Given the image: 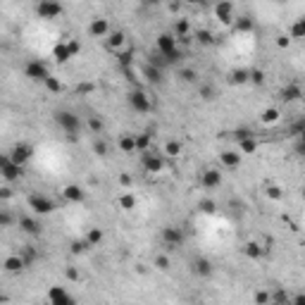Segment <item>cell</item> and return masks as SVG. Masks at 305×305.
Here are the masks:
<instances>
[{
	"label": "cell",
	"mask_w": 305,
	"mask_h": 305,
	"mask_svg": "<svg viewBox=\"0 0 305 305\" xmlns=\"http://www.w3.org/2000/svg\"><path fill=\"white\" fill-rule=\"evenodd\" d=\"M55 124L60 126L70 141H77L79 131H81V117H79L74 110H57L55 112Z\"/></svg>",
	"instance_id": "1"
},
{
	"label": "cell",
	"mask_w": 305,
	"mask_h": 305,
	"mask_svg": "<svg viewBox=\"0 0 305 305\" xmlns=\"http://www.w3.org/2000/svg\"><path fill=\"white\" fill-rule=\"evenodd\" d=\"M24 77L33 84H46V79L53 77V74H50V67L43 60H29L24 64Z\"/></svg>",
	"instance_id": "2"
},
{
	"label": "cell",
	"mask_w": 305,
	"mask_h": 305,
	"mask_svg": "<svg viewBox=\"0 0 305 305\" xmlns=\"http://www.w3.org/2000/svg\"><path fill=\"white\" fill-rule=\"evenodd\" d=\"M126 103H129V108H131L133 112H139V115H146V112H150V110H153V103H150L148 93H146V91H141V88H133V91H129V95H126Z\"/></svg>",
	"instance_id": "3"
},
{
	"label": "cell",
	"mask_w": 305,
	"mask_h": 305,
	"mask_svg": "<svg viewBox=\"0 0 305 305\" xmlns=\"http://www.w3.org/2000/svg\"><path fill=\"white\" fill-rule=\"evenodd\" d=\"M141 167H143V172H148V174H160L164 170V157L150 148L146 153H141Z\"/></svg>",
	"instance_id": "4"
},
{
	"label": "cell",
	"mask_w": 305,
	"mask_h": 305,
	"mask_svg": "<svg viewBox=\"0 0 305 305\" xmlns=\"http://www.w3.org/2000/svg\"><path fill=\"white\" fill-rule=\"evenodd\" d=\"M26 203H29V210H33V215H50V212H55V200L43 196V193H31Z\"/></svg>",
	"instance_id": "5"
},
{
	"label": "cell",
	"mask_w": 305,
	"mask_h": 305,
	"mask_svg": "<svg viewBox=\"0 0 305 305\" xmlns=\"http://www.w3.org/2000/svg\"><path fill=\"white\" fill-rule=\"evenodd\" d=\"M33 12H36L41 19H57V17L64 12V5L57 3V0H41L39 5L33 8Z\"/></svg>",
	"instance_id": "6"
},
{
	"label": "cell",
	"mask_w": 305,
	"mask_h": 305,
	"mask_svg": "<svg viewBox=\"0 0 305 305\" xmlns=\"http://www.w3.org/2000/svg\"><path fill=\"white\" fill-rule=\"evenodd\" d=\"M8 155H10V160H12L15 164L24 167V164L33 157V146H31V143H26V141H19V143H15V146L10 148Z\"/></svg>",
	"instance_id": "7"
},
{
	"label": "cell",
	"mask_w": 305,
	"mask_h": 305,
	"mask_svg": "<svg viewBox=\"0 0 305 305\" xmlns=\"http://www.w3.org/2000/svg\"><path fill=\"white\" fill-rule=\"evenodd\" d=\"M184 231H181L179 227H164L162 229V243L167 251H177V248H181L184 246Z\"/></svg>",
	"instance_id": "8"
},
{
	"label": "cell",
	"mask_w": 305,
	"mask_h": 305,
	"mask_svg": "<svg viewBox=\"0 0 305 305\" xmlns=\"http://www.w3.org/2000/svg\"><path fill=\"white\" fill-rule=\"evenodd\" d=\"M191 272L200 277V279H210L212 274H215V265H212L210 258H205V255H196V258L191 260Z\"/></svg>",
	"instance_id": "9"
},
{
	"label": "cell",
	"mask_w": 305,
	"mask_h": 305,
	"mask_svg": "<svg viewBox=\"0 0 305 305\" xmlns=\"http://www.w3.org/2000/svg\"><path fill=\"white\" fill-rule=\"evenodd\" d=\"M48 300H50V305H79L77 298L72 296L64 286H50V291H48Z\"/></svg>",
	"instance_id": "10"
},
{
	"label": "cell",
	"mask_w": 305,
	"mask_h": 305,
	"mask_svg": "<svg viewBox=\"0 0 305 305\" xmlns=\"http://www.w3.org/2000/svg\"><path fill=\"white\" fill-rule=\"evenodd\" d=\"M234 3H229V0H222V3H217L215 8H212V12H215V19H219L222 24H234L236 15H234Z\"/></svg>",
	"instance_id": "11"
},
{
	"label": "cell",
	"mask_w": 305,
	"mask_h": 305,
	"mask_svg": "<svg viewBox=\"0 0 305 305\" xmlns=\"http://www.w3.org/2000/svg\"><path fill=\"white\" fill-rule=\"evenodd\" d=\"M17 224H19V229H22L24 234H29V236H41V231H43L39 217H31V215L19 217V219H17Z\"/></svg>",
	"instance_id": "12"
},
{
	"label": "cell",
	"mask_w": 305,
	"mask_h": 305,
	"mask_svg": "<svg viewBox=\"0 0 305 305\" xmlns=\"http://www.w3.org/2000/svg\"><path fill=\"white\" fill-rule=\"evenodd\" d=\"M110 31H112V26H110V22L105 17H95L93 22L88 24V33L95 36V39H108Z\"/></svg>",
	"instance_id": "13"
},
{
	"label": "cell",
	"mask_w": 305,
	"mask_h": 305,
	"mask_svg": "<svg viewBox=\"0 0 305 305\" xmlns=\"http://www.w3.org/2000/svg\"><path fill=\"white\" fill-rule=\"evenodd\" d=\"M62 198L67 203H84L86 200V191L84 186H79V184H67L62 188Z\"/></svg>",
	"instance_id": "14"
},
{
	"label": "cell",
	"mask_w": 305,
	"mask_h": 305,
	"mask_svg": "<svg viewBox=\"0 0 305 305\" xmlns=\"http://www.w3.org/2000/svg\"><path fill=\"white\" fill-rule=\"evenodd\" d=\"M105 46H108V50H112V53H119V50H124V46H126V33L119 31V29H112V31L108 33V39H105Z\"/></svg>",
	"instance_id": "15"
},
{
	"label": "cell",
	"mask_w": 305,
	"mask_h": 305,
	"mask_svg": "<svg viewBox=\"0 0 305 305\" xmlns=\"http://www.w3.org/2000/svg\"><path fill=\"white\" fill-rule=\"evenodd\" d=\"M0 177L8 181V184H12V181H19L24 177V167H19V164H15L12 160H10L8 164H3V167H0Z\"/></svg>",
	"instance_id": "16"
},
{
	"label": "cell",
	"mask_w": 305,
	"mask_h": 305,
	"mask_svg": "<svg viewBox=\"0 0 305 305\" xmlns=\"http://www.w3.org/2000/svg\"><path fill=\"white\" fill-rule=\"evenodd\" d=\"M200 184H203V188H208V191H215V188L222 186V172H219V170H205V172L200 174Z\"/></svg>",
	"instance_id": "17"
},
{
	"label": "cell",
	"mask_w": 305,
	"mask_h": 305,
	"mask_svg": "<svg viewBox=\"0 0 305 305\" xmlns=\"http://www.w3.org/2000/svg\"><path fill=\"white\" fill-rule=\"evenodd\" d=\"M177 41H191V19H177L170 31Z\"/></svg>",
	"instance_id": "18"
},
{
	"label": "cell",
	"mask_w": 305,
	"mask_h": 305,
	"mask_svg": "<svg viewBox=\"0 0 305 305\" xmlns=\"http://www.w3.org/2000/svg\"><path fill=\"white\" fill-rule=\"evenodd\" d=\"M24 267H26V262H24L22 255H8V258L3 260V269L8 274H19L24 272Z\"/></svg>",
	"instance_id": "19"
},
{
	"label": "cell",
	"mask_w": 305,
	"mask_h": 305,
	"mask_svg": "<svg viewBox=\"0 0 305 305\" xmlns=\"http://www.w3.org/2000/svg\"><path fill=\"white\" fill-rule=\"evenodd\" d=\"M219 162H222V167H227L229 172H231V170H239V167H241V153L224 150V153H219Z\"/></svg>",
	"instance_id": "20"
},
{
	"label": "cell",
	"mask_w": 305,
	"mask_h": 305,
	"mask_svg": "<svg viewBox=\"0 0 305 305\" xmlns=\"http://www.w3.org/2000/svg\"><path fill=\"white\" fill-rule=\"evenodd\" d=\"M133 60H136V50H133V48H124V50H119L117 53V62L124 72L133 70Z\"/></svg>",
	"instance_id": "21"
},
{
	"label": "cell",
	"mask_w": 305,
	"mask_h": 305,
	"mask_svg": "<svg viewBox=\"0 0 305 305\" xmlns=\"http://www.w3.org/2000/svg\"><path fill=\"white\" fill-rule=\"evenodd\" d=\"M143 77H146V81L148 84H153V86H157V84H162L164 77H162V70H157V67H153V64H143Z\"/></svg>",
	"instance_id": "22"
},
{
	"label": "cell",
	"mask_w": 305,
	"mask_h": 305,
	"mask_svg": "<svg viewBox=\"0 0 305 305\" xmlns=\"http://www.w3.org/2000/svg\"><path fill=\"white\" fill-rule=\"evenodd\" d=\"M234 29L239 33H253V31H255V19L248 17V15L236 17V19H234Z\"/></svg>",
	"instance_id": "23"
},
{
	"label": "cell",
	"mask_w": 305,
	"mask_h": 305,
	"mask_svg": "<svg viewBox=\"0 0 305 305\" xmlns=\"http://www.w3.org/2000/svg\"><path fill=\"white\" fill-rule=\"evenodd\" d=\"M133 143H136V153H146L153 148V136L148 131L146 133H133Z\"/></svg>",
	"instance_id": "24"
},
{
	"label": "cell",
	"mask_w": 305,
	"mask_h": 305,
	"mask_svg": "<svg viewBox=\"0 0 305 305\" xmlns=\"http://www.w3.org/2000/svg\"><path fill=\"white\" fill-rule=\"evenodd\" d=\"M265 248L260 246L258 241H248V243H243V255H248V258H253V260H260L262 255H265Z\"/></svg>",
	"instance_id": "25"
},
{
	"label": "cell",
	"mask_w": 305,
	"mask_h": 305,
	"mask_svg": "<svg viewBox=\"0 0 305 305\" xmlns=\"http://www.w3.org/2000/svg\"><path fill=\"white\" fill-rule=\"evenodd\" d=\"M53 57L57 60V64H67V62L72 60V55H70V50H67V43H64V41L55 43V48H53Z\"/></svg>",
	"instance_id": "26"
},
{
	"label": "cell",
	"mask_w": 305,
	"mask_h": 305,
	"mask_svg": "<svg viewBox=\"0 0 305 305\" xmlns=\"http://www.w3.org/2000/svg\"><path fill=\"white\" fill-rule=\"evenodd\" d=\"M300 95H303V88L298 86V84H289V86L282 91L284 103H296V100H300Z\"/></svg>",
	"instance_id": "27"
},
{
	"label": "cell",
	"mask_w": 305,
	"mask_h": 305,
	"mask_svg": "<svg viewBox=\"0 0 305 305\" xmlns=\"http://www.w3.org/2000/svg\"><path fill=\"white\" fill-rule=\"evenodd\" d=\"M117 146H119V150L122 153H126V155H131V153H136V143H133V133H122L119 136V141H117Z\"/></svg>",
	"instance_id": "28"
},
{
	"label": "cell",
	"mask_w": 305,
	"mask_h": 305,
	"mask_svg": "<svg viewBox=\"0 0 305 305\" xmlns=\"http://www.w3.org/2000/svg\"><path fill=\"white\" fill-rule=\"evenodd\" d=\"M229 81L234 84V86H243V84H248V67H239L229 74Z\"/></svg>",
	"instance_id": "29"
},
{
	"label": "cell",
	"mask_w": 305,
	"mask_h": 305,
	"mask_svg": "<svg viewBox=\"0 0 305 305\" xmlns=\"http://www.w3.org/2000/svg\"><path fill=\"white\" fill-rule=\"evenodd\" d=\"M289 39H293V41H300L305 36V19H296V22L291 24V29H289V33H286Z\"/></svg>",
	"instance_id": "30"
},
{
	"label": "cell",
	"mask_w": 305,
	"mask_h": 305,
	"mask_svg": "<svg viewBox=\"0 0 305 305\" xmlns=\"http://www.w3.org/2000/svg\"><path fill=\"white\" fill-rule=\"evenodd\" d=\"M260 119H262V124H277V122L282 119V112L277 108H267V110H262Z\"/></svg>",
	"instance_id": "31"
},
{
	"label": "cell",
	"mask_w": 305,
	"mask_h": 305,
	"mask_svg": "<svg viewBox=\"0 0 305 305\" xmlns=\"http://www.w3.org/2000/svg\"><path fill=\"white\" fill-rule=\"evenodd\" d=\"M84 239H86V243L91 246V248H95V246H100V243H103V229H100V227L88 229Z\"/></svg>",
	"instance_id": "32"
},
{
	"label": "cell",
	"mask_w": 305,
	"mask_h": 305,
	"mask_svg": "<svg viewBox=\"0 0 305 305\" xmlns=\"http://www.w3.org/2000/svg\"><path fill=\"white\" fill-rule=\"evenodd\" d=\"M198 70H193V67H184V70H179V79L184 81V84H196L198 81Z\"/></svg>",
	"instance_id": "33"
},
{
	"label": "cell",
	"mask_w": 305,
	"mask_h": 305,
	"mask_svg": "<svg viewBox=\"0 0 305 305\" xmlns=\"http://www.w3.org/2000/svg\"><path fill=\"white\" fill-rule=\"evenodd\" d=\"M70 251H72V255H84V253L91 251V246L86 243V239H77V241H72Z\"/></svg>",
	"instance_id": "34"
},
{
	"label": "cell",
	"mask_w": 305,
	"mask_h": 305,
	"mask_svg": "<svg viewBox=\"0 0 305 305\" xmlns=\"http://www.w3.org/2000/svg\"><path fill=\"white\" fill-rule=\"evenodd\" d=\"M198 95H200V100H215V98H217V88L212 86V84H203V86H200V91H198Z\"/></svg>",
	"instance_id": "35"
},
{
	"label": "cell",
	"mask_w": 305,
	"mask_h": 305,
	"mask_svg": "<svg viewBox=\"0 0 305 305\" xmlns=\"http://www.w3.org/2000/svg\"><path fill=\"white\" fill-rule=\"evenodd\" d=\"M198 210L203 212V215H215L217 212V203L212 198H203V200H198Z\"/></svg>",
	"instance_id": "36"
},
{
	"label": "cell",
	"mask_w": 305,
	"mask_h": 305,
	"mask_svg": "<svg viewBox=\"0 0 305 305\" xmlns=\"http://www.w3.org/2000/svg\"><path fill=\"white\" fill-rule=\"evenodd\" d=\"M248 84L262 86V84H265V72L258 70V67H253V70H248Z\"/></svg>",
	"instance_id": "37"
},
{
	"label": "cell",
	"mask_w": 305,
	"mask_h": 305,
	"mask_svg": "<svg viewBox=\"0 0 305 305\" xmlns=\"http://www.w3.org/2000/svg\"><path fill=\"white\" fill-rule=\"evenodd\" d=\"M239 148H241V153H248V155H253V153H258V139L253 136V139L239 141Z\"/></svg>",
	"instance_id": "38"
},
{
	"label": "cell",
	"mask_w": 305,
	"mask_h": 305,
	"mask_svg": "<svg viewBox=\"0 0 305 305\" xmlns=\"http://www.w3.org/2000/svg\"><path fill=\"white\" fill-rule=\"evenodd\" d=\"M153 265H155L157 269H160V272H170V269H172V260H170V255L160 253V255L155 258V262H153Z\"/></svg>",
	"instance_id": "39"
},
{
	"label": "cell",
	"mask_w": 305,
	"mask_h": 305,
	"mask_svg": "<svg viewBox=\"0 0 305 305\" xmlns=\"http://www.w3.org/2000/svg\"><path fill=\"white\" fill-rule=\"evenodd\" d=\"M164 153L170 157H177V155H181V143L177 141V139H170V141L164 143Z\"/></svg>",
	"instance_id": "40"
},
{
	"label": "cell",
	"mask_w": 305,
	"mask_h": 305,
	"mask_svg": "<svg viewBox=\"0 0 305 305\" xmlns=\"http://www.w3.org/2000/svg\"><path fill=\"white\" fill-rule=\"evenodd\" d=\"M119 208L122 210H133L136 208V196L133 193H122L119 196Z\"/></svg>",
	"instance_id": "41"
},
{
	"label": "cell",
	"mask_w": 305,
	"mask_h": 305,
	"mask_svg": "<svg viewBox=\"0 0 305 305\" xmlns=\"http://www.w3.org/2000/svg\"><path fill=\"white\" fill-rule=\"evenodd\" d=\"M43 86H46L48 93H60V91H62V81H60L57 77H48Z\"/></svg>",
	"instance_id": "42"
},
{
	"label": "cell",
	"mask_w": 305,
	"mask_h": 305,
	"mask_svg": "<svg viewBox=\"0 0 305 305\" xmlns=\"http://www.w3.org/2000/svg\"><path fill=\"white\" fill-rule=\"evenodd\" d=\"M193 39H196L200 46H210L212 41H215V36H212V31H208V29H200V31L193 33Z\"/></svg>",
	"instance_id": "43"
},
{
	"label": "cell",
	"mask_w": 305,
	"mask_h": 305,
	"mask_svg": "<svg viewBox=\"0 0 305 305\" xmlns=\"http://www.w3.org/2000/svg\"><path fill=\"white\" fill-rule=\"evenodd\" d=\"M289 133H291V136H296V139H303V133H305V122H303V119L293 122V124L289 126Z\"/></svg>",
	"instance_id": "44"
},
{
	"label": "cell",
	"mask_w": 305,
	"mask_h": 305,
	"mask_svg": "<svg viewBox=\"0 0 305 305\" xmlns=\"http://www.w3.org/2000/svg\"><path fill=\"white\" fill-rule=\"evenodd\" d=\"M15 224V217L10 210H0V229H8Z\"/></svg>",
	"instance_id": "45"
},
{
	"label": "cell",
	"mask_w": 305,
	"mask_h": 305,
	"mask_svg": "<svg viewBox=\"0 0 305 305\" xmlns=\"http://www.w3.org/2000/svg\"><path fill=\"white\" fill-rule=\"evenodd\" d=\"M253 300H255V305H269V291H267V289L255 291Z\"/></svg>",
	"instance_id": "46"
},
{
	"label": "cell",
	"mask_w": 305,
	"mask_h": 305,
	"mask_svg": "<svg viewBox=\"0 0 305 305\" xmlns=\"http://www.w3.org/2000/svg\"><path fill=\"white\" fill-rule=\"evenodd\" d=\"M234 139L236 141H246V139H253V129H248V126H239L234 131Z\"/></svg>",
	"instance_id": "47"
},
{
	"label": "cell",
	"mask_w": 305,
	"mask_h": 305,
	"mask_svg": "<svg viewBox=\"0 0 305 305\" xmlns=\"http://www.w3.org/2000/svg\"><path fill=\"white\" fill-rule=\"evenodd\" d=\"M88 129L93 133H103V129H105V124H103L100 117H88Z\"/></svg>",
	"instance_id": "48"
},
{
	"label": "cell",
	"mask_w": 305,
	"mask_h": 305,
	"mask_svg": "<svg viewBox=\"0 0 305 305\" xmlns=\"http://www.w3.org/2000/svg\"><path fill=\"white\" fill-rule=\"evenodd\" d=\"M67 43V50H70V55L72 57H77L79 53H81V41H77V39H70V41H64Z\"/></svg>",
	"instance_id": "49"
},
{
	"label": "cell",
	"mask_w": 305,
	"mask_h": 305,
	"mask_svg": "<svg viewBox=\"0 0 305 305\" xmlns=\"http://www.w3.org/2000/svg\"><path fill=\"white\" fill-rule=\"evenodd\" d=\"M19 255L24 258V262H26V265H31L33 260H36V251H33L31 246H26V248H24V253H19Z\"/></svg>",
	"instance_id": "50"
},
{
	"label": "cell",
	"mask_w": 305,
	"mask_h": 305,
	"mask_svg": "<svg viewBox=\"0 0 305 305\" xmlns=\"http://www.w3.org/2000/svg\"><path fill=\"white\" fill-rule=\"evenodd\" d=\"M265 193H267V198H272V200H282V188L279 186H267Z\"/></svg>",
	"instance_id": "51"
},
{
	"label": "cell",
	"mask_w": 305,
	"mask_h": 305,
	"mask_svg": "<svg viewBox=\"0 0 305 305\" xmlns=\"http://www.w3.org/2000/svg\"><path fill=\"white\" fill-rule=\"evenodd\" d=\"M93 153L95 155H100V157H105L108 155V146H105L103 141H93Z\"/></svg>",
	"instance_id": "52"
},
{
	"label": "cell",
	"mask_w": 305,
	"mask_h": 305,
	"mask_svg": "<svg viewBox=\"0 0 305 305\" xmlns=\"http://www.w3.org/2000/svg\"><path fill=\"white\" fill-rule=\"evenodd\" d=\"M95 91V84H81V86L77 88V95H88Z\"/></svg>",
	"instance_id": "53"
},
{
	"label": "cell",
	"mask_w": 305,
	"mask_h": 305,
	"mask_svg": "<svg viewBox=\"0 0 305 305\" xmlns=\"http://www.w3.org/2000/svg\"><path fill=\"white\" fill-rule=\"evenodd\" d=\"M67 279H70V282H79V279H81V274H79V269H74V267H70V269H67Z\"/></svg>",
	"instance_id": "54"
},
{
	"label": "cell",
	"mask_w": 305,
	"mask_h": 305,
	"mask_svg": "<svg viewBox=\"0 0 305 305\" xmlns=\"http://www.w3.org/2000/svg\"><path fill=\"white\" fill-rule=\"evenodd\" d=\"M8 198H12V188L3 186V188H0V200H8Z\"/></svg>",
	"instance_id": "55"
},
{
	"label": "cell",
	"mask_w": 305,
	"mask_h": 305,
	"mask_svg": "<svg viewBox=\"0 0 305 305\" xmlns=\"http://www.w3.org/2000/svg\"><path fill=\"white\" fill-rule=\"evenodd\" d=\"M289 305H305V296H303V293H296V296L291 298Z\"/></svg>",
	"instance_id": "56"
},
{
	"label": "cell",
	"mask_w": 305,
	"mask_h": 305,
	"mask_svg": "<svg viewBox=\"0 0 305 305\" xmlns=\"http://www.w3.org/2000/svg\"><path fill=\"white\" fill-rule=\"evenodd\" d=\"M289 43H291V39H289V36H286V33L277 39V46H279V48H289Z\"/></svg>",
	"instance_id": "57"
},
{
	"label": "cell",
	"mask_w": 305,
	"mask_h": 305,
	"mask_svg": "<svg viewBox=\"0 0 305 305\" xmlns=\"http://www.w3.org/2000/svg\"><path fill=\"white\" fill-rule=\"evenodd\" d=\"M119 181H122L124 186H129V184H131V177H129V174H122V177H119Z\"/></svg>",
	"instance_id": "58"
}]
</instances>
